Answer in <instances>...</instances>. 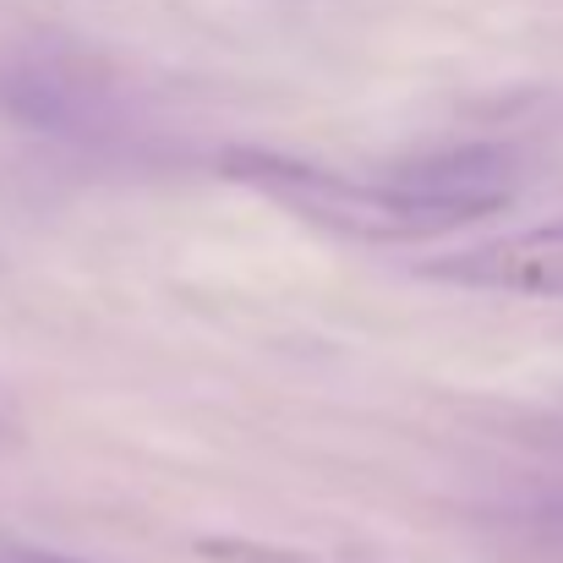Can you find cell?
Listing matches in <instances>:
<instances>
[{"mask_svg":"<svg viewBox=\"0 0 563 563\" xmlns=\"http://www.w3.org/2000/svg\"><path fill=\"white\" fill-rule=\"evenodd\" d=\"M219 176H230L235 187H252L257 197L279 202L285 213L329 230V235H351V241H416V235H438V230H460L465 219L432 202H416L388 181H351V176H329L307 159H285L268 148H224L219 154Z\"/></svg>","mask_w":563,"mask_h":563,"instance_id":"6da1fadb","label":"cell"},{"mask_svg":"<svg viewBox=\"0 0 563 563\" xmlns=\"http://www.w3.org/2000/svg\"><path fill=\"white\" fill-rule=\"evenodd\" d=\"M421 279L438 285H465V290H498V296H548L563 301V219H548L537 230L438 257L416 268Z\"/></svg>","mask_w":563,"mask_h":563,"instance_id":"7a4b0ae2","label":"cell"},{"mask_svg":"<svg viewBox=\"0 0 563 563\" xmlns=\"http://www.w3.org/2000/svg\"><path fill=\"white\" fill-rule=\"evenodd\" d=\"M16 563H77V559H55V553H11Z\"/></svg>","mask_w":563,"mask_h":563,"instance_id":"3957f363","label":"cell"},{"mask_svg":"<svg viewBox=\"0 0 563 563\" xmlns=\"http://www.w3.org/2000/svg\"><path fill=\"white\" fill-rule=\"evenodd\" d=\"M0 563H16V559H0Z\"/></svg>","mask_w":563,"mask_h":563,"instance_id":"277c9868","label":"cell"}]
</instances>
